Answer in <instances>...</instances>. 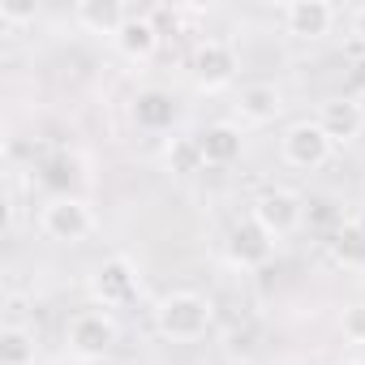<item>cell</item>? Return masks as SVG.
Segmentation results:
<instances>
[{
    "mask_svg": "<svg viewBox=\"0 0 365 365\" xmlns=\"http://www.w3.org/2000/svg\"><path fill=\"white\" fill-rule=\"evenodd\" d=\"M344 95H348V99H365V56L352 61V69H348V78H344Z\"/></svg>",
    "mask_w": 365,
    "mask_h": 365,
    "instance_id": "21",
    "label": "cell"
},
{
    "mask_svg": "<svg viewBox=\"0 0 365 365\" xmlns=\"http://www.w3.org/2000/svg\"><path fill=\"white\" fill-rule=\"evenodd\" d=\"M331 254L344 262V267H365V228L361 224H339L335 237H331Z\"/></svg>",
    "mask_w": 365,
    "mask_h": 365,
    "instance_id": "17",
    "label": "cell"
},
{
    "mask_svg": "<svg viewBox=\"0 0 365 365\" xmlns=\"http://www.w3.org/2000/svg\"><path fill=\"white\" fill-rule=\"evenodd\" d=\"M112 43H116V52H120L125 61L146 65V61L159 52V26H155L146 14H129L125 26H120V35H116Z\"/></svg>",
    "mask_w": 365,
    "mask_h": 365,
    "instance_id": "13",
    "label": "cell"
},
{
    "mask_svg": "<svg viewBox=\"0 0 365 365\" xmlns=\"http://www.w3.org/2000/svg\"><path fill=\"white\" fill-rule=\"evenodd\" d=\"M194 138H198V150H202L207 168H228V163H237L241 150H245V133H241L237 120H215V125H207V129L194 133Z\"/></svg>",
    "mask_w": 365,
    "mask_h": 365,
    "instance_id": "11",
    "label": "cell"
},
{
    "mask_svg": "<svg viewBox=\"0 0 365 365\" xmlns=\"http://www.w3.org/2000/svg\"><path fill=\"white\" fill-rule=\"evenodd\" d=\"M232 112H237L241 125H271L284 112V91L275 82H250V86L237 91Z\"/></svg>",
    "mask_w": 365,
    "mask_h": 365,
    "instance_id": "10",
    "label": "cell"
},
{
    "mask_svg": "<svg viewBox=\"0 0 365 365\" xmlns=\"http://www.w3.org/2000/svg\"><path fill=\"white\" fill-rule=\"evenodd\" d=\"M331 365H356V361H331Z\"/></svg>",
    "mask_w": 365,
    "mask_h": 365,
    "instance_id": "24",
    "label": "cell"
},
{
    "mask_svg": "<svg viewBox=\"0 0 365 365\" xmlns=\"http://www.w3.org/2000/svg\"><path fill=\"white\" fill-rule=\"evenodd\" d=\"M339 331H344V339H348V344H365V301H356V305H348V309H344Z\"/></svg>",
    "mask_w": 365,
    "mask_h": 365,
    "instance_id": "19",
    "label": "cell"
},
{
    "mask_svg": "<svg viewBox=\"0 0 365 365\" xmlns=\"http://www.w3.org/2000/svg\"><path fill=\"white\" fill-rule=\"evenodd\" d=\"M129 9L120 0H78L73 5V22L86 31V35H103V39H116L120 26H125Z\"/></svg>",
    "mask_w": 365,
    "mask_h": 365,
    "instance_id": "15",
    "label": "cell"
},
{
    "mask_svg": "<svg viewBox=\"0 0 365 365\" xmlns=\"http://www.w3.org/2000/svg\"><path fill=\"white\" fill-rule=\"evenodd\" d=\"M22 314H26V297H22V292H9V297H5V327H18Z\"/></svg>",
    "mask_w": 365,
    "mask_h": 365,
    "instance_id": "22",
    "label": "cell"
},
{
    "mask_svg": "<svg viewBox=\"0 0 365 365\" xmlns=\"http://www.w3.org/2000/svg\"><path fill=\"white\" fill-rule=\"evenodd\" d=\"M284 26L297 39H322L335 26V5L331 0H292L284 5Z\"/></svg>",
    "mask_w": 365,
    "mask_h": 365,
    "instance_id": "12",
    "label": "cell"
},
{
    "mask_svg": "<svg viewBox=\"0 0 365 365\" xmlns=\"http://www.w3.org/2000/svg\"><path fill=\"white\" fill-rule=\"evenodd\" d=\"M163 159H168V168L180 172V176L207 168V159H202V150H198V138H172L168 150H163Z\"/></svg>",
    "mask_w": 365,
    "mask_h": 365,
    "instance_id": "18",
    "label": "cell"
},
{
    "mask_svg": "<svg viewBox=\"0 0 365 365\" xmlns=\"http://www.w3.org/2000/svg\"><path fill=\"white\" fill-rule=\"evenodd\" d=\"M39 344L31 327H0V365H35Z\"/></svg>",
    "mask_w": 365,
    "mask_h": 365,
    "instance_id": "16",
    "label": "cell"
},
{
    "mask_svg": "<svg viewBox=\"0 0 365 365\" xmlns=\"http://www.w3.org/2000/svg\"><path fill=\"white\" fill-rule=\"evenodd\" d=\"M39 228H43V237L56 241V245H78V241H86V237L95 232V211H91V202L78 198V194H56V198H48V207L39 211Z\"/></svg>",
    "mask_w": 365,
    "mask_h": 365,
    "instance_id": "3",
    "label": "cell"
},
{
    "mask_svg": "<svg viewBox=\"0 0 365 365\" xmlns=\"http://www.w3.org/2000/svg\"><path fill=\"white\" fill-rule=\"evenodd\" d=\"M215 322V305L202 292H168L155 305V331L172 344H194L211 331Z\"/></svg>",
    "mask_w": 365,
    "mask_h": 365,
    "instance_id": "1",
    "label": "cell"
},
{
    "mask_svg": "<svg viewBox=\"0 0 365 365\" xmlns=\"http://www.w3.org/2000/svg\"><path fill=\"white\" fill-rule=\"evenodd\" d=\"M318 125L327 129V138L339 146V142H356L365 133V103L361 99H348V95H331L322 108H318Z\"/></svg>",
    "mask_w": 365,
    "mask_h": 365,
    "instance_id": "9",
    "label": "cell"
},
{
    "mask_svg": "<svg viewBox=\"0 0 365 365\" xmlns=\"http://www.w3.org/2000/svg\"><path fill=\"white\" fill-rule=\"evenodd\" d=\"M352 26H356V35H361V39H365V5H361V9H356V14H352Z\"/></svg>",
    "mask_w": 365,
    "mask_h": 365,
    "instance_id": "23",
    "label": "cell"
},
{
    "mask_svg": "<svg viewBox=\"0 0 365 365\" xmlns=\"http://www.w3.org/2000/svg\"><path fill=\"white\" fill-rule=\"evenodd\" d=\"M129 116H133V125L138 129H146V133H168L172 125H176V99L168 95V91H138L133 95V103H129Z\"/></svg>",
    "mask_w": 365,
    "mask_h": 365,
    "instance_id": "14",
    "label": "cell"
},
{
    "mask_svg": "<svg viewBox=\"0 0 365 365\" xmlns=\"http://www.w3.org/2000/svg\"><path fill=\"white\" fill-rule=\"evenodd\" d=\"M241 69V56L228 39H202L190 56V73L202 91H224Z\"/></svg>",
    "mask_w": 365,
    "mask_h": 365,
    "instance_id": "7",
    "label": "cell"
},
{
    "mask_svg": "<svg viewBox=\"0 0 365 365\" xmlns=\"http://www.w3.org/2000/svg\"><path fill=\"white\" fill-rule=\"evenodd\" d=\"M250 215L279 241V237H292V232L305 224V202H301V194H292V190H284V185H267V190L254 198Z\"/></svg>",
    "mask_w": 365,
    "mask_h": 365,
    "instance_id": "6",
    "label": "cell"
},
{
    "mask_svg": "<svg viewBox=\"0 0 365 365\" xmlns=\"http://www.w3.org/2000/svg\"><path fill=\"white\" fill-rule=\"evenodd\" d=\"M65 344L73 356L82 361H103L116 344H120V322L112 318V309H78L65 327Z\"/></svg>",
    "mask_w": 365,
    "mask_h": 365,
    "instance_id": "2",
    "label": "cell"
},
{
    "mask_svg": "<svg viewBox=\"0 0 365 365\" xmlns=\"http://www.w3.org/2000/svg\"><path fill=\"white\" fill-rule=\"evenodd\" d=\"M86 288H91V301L99 309H120V305H129L138 297V267L125 254H112V258L95 262Z\"/></svg>",
    "mask_w": 365,
    "mask_h": 365,
    "instance_id": "5",
    "label": "cell"
},
{
    "mask_svg": "<svg viewBox=\"0 0 365 365\" xmlns=\"http://www.w3.org/2000/svg\"><path fill=\"white\" fill-rule=\"evenodd\" d=\"M0 22H5V26L35 22V5H22V0H0Z\"/></svg>",
    "mask_w": 365,
    "mask_h": 365,
    "instance_id": "20",
    "label": "cell"
},
{
    "mask_svg": "<svg viewBox=\"0 0 365 365\" xmlns=\"http://www.w3.org/2000/svg\"><path fill=\"white\" fill-rule=\"evenodd\" d=\"M331 155H335V142L318 120H292L279 138V159L297 172H318L331 163Z\"/></svg>",
    "mask_w": 365,
    "mask_h": 365,
    "instance_id": "4",
    "label": "cell"
},
{
    "mask_svg": "<svg viewBox=\"0 0 365 365\" xmlns=\"http://www.w3.org/2000/svg\"><path fill=\"white\" fill-rule=\"evenodd\" d=\"M271 254H275V237H271L254 215H245V220L232 224V232H228V262H232V267L258 271V267L271 262Z\"/></svg>",
    "mask_w": 365,
    "mask_h": 365,
    "instance_id": "8",
    "label": "cell"
}]
</instances>
